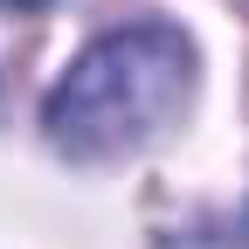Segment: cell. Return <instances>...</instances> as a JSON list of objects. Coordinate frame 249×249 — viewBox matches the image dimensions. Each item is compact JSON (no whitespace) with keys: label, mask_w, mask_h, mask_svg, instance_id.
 I'll return each instance as SVG.
<instances>
[{"label":"cell","mask_w":249,"mask_h":249,"mask_svg":"<svg viewBox=\"0 0 249 249\" xmlns=\"http://www.w3.org/2000/svg\"><path fill=\"white\" fill-rule=\"evenodd\" d=\"M187 97H194V42L166 21H132L97 35L70 62V76L49 90L42 124L55 152L97 166L160 139Z\"/></svg>","instance_id":"1"},{"label":"cell","mask_w":249,"mask_h":249,"mask_svg":"<svg viewBox=\"0 0 249 249\" xmlns=\"http://www.w3.org/2000/svg\"><path fill=\"white\" fill-rule=\"evenodd\" d=\"M14 7H42V0H14Z\"/></svg>","instance_id":"2"}]
</instances>
